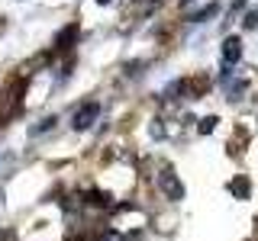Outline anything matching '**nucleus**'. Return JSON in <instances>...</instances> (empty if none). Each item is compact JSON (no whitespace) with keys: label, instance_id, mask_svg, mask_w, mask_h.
I'll use <instances>...</instances> for the list:
<instances>
[{"label":"nucleus","instance_id":"0eeeda50","mask_svg":"<svg viewBox=\"0 0 258 241\" xmlns=\"http://www.w3.org/2000/svg\"><path fill=\"white\" fill-rule=\"evenodd\" d=\"M213 13H216V4H210V7H207V10H200V13H194V16H190V20H194V23H200V20H207V16H213Z\"/></svg>","mask_w":258,"mask_h":241},{"label":"nucleus","instance_id":"423d86ee","mask_svg":"<svg viewBox=\"0 0 258 241\" xmlns=\"http://www.w3.org/2000/svg\"><path fill=\"white\" fill-rule=\"evenodd\" d=\"M75 36H78V23H71V29H64L58 36V48H68L71 42H75Z\"/></svg>","mask_w":258,"mask_h":241},{"label":"nucleus","instance_id":"39448f33","mask_svg":"<svg viewBox=\"0 0 258 241\" xmlns=\"http://www.w3.org/2000/svg\"><path fill=\"white\" fill-rule=\"evenodd\" d=\"M84 203H91V206H110V196H107V193H100V190H87L84 193Z\"/></svg>","mask_w":258,"mask_h":241},{"label":"nucleus","instance_id":"6e6552de","mask_svg":"<svg viewBox=\"0 0 258 241\" xmlns=\"http://www.w3.org/2000/svg\"><path fill=\"white\" fill-rule=\"evenodd\" d=\"M213 126H216V116H207L204 123H200V132H204V135H207V132H213Z\"/></svg>","mask_w":258,"mask_h":241},{"label":"nucleus","instance_id":"f257e3e1","mask_svg":"<svg viewBox=\"0 0 258 241\" xmlns=\"http://www.w3.org/2000/svg\"><path fill=\"white\" fill-rule=\"evenodd\" d=\"M97 112H100V106H97L94 100H87L84 106H81L78 112H75V119H71V126L78 129V132H84V129H91L94 126V119H97Z\"/></svg>","mask_w":258,"mask_h":241},{"label":"nucleus","instance_id":"1a4fd4ad","mask_svg":"<svg viewBox=\"0 0 258 241\" xmlns=\"http://www.w3.org/2000/svg\"><path fill=\"white\" fill-rule=\"evenodd\" d=\"M242 23H245V29L248 26H258V10L255 13H245V20H242Z\"/></svg>","mask_w":258,"mask_h":241},{"label":"nucleus","instance_id":"20e7f679","mask_svg":"<svg viewBox=\"0 0 258 241\" xmlns=\"http://www.w3.org/2000/svg\"><path fill=\"white\" fill-rule=\"evenodd\" d=\"M229 190L236 193L239 199H248V193H252V187H248V180H245V177H236V180L229 183Z\"/></svg>","mask_w":258,"mask_h":241},{"label":"nucleus","instance_id":"f03ea898","mask_svg":"<svg viewBox=\"0 0 258 241\" xmlns=\"http://www.w3.org/2000/svg\"><path fill=\"white\" fill-rule=\"evenodd\" d=\"M161 190H165V196H171V199H181L184 196V187H181V180L174 177V171L161 174Z\"/></svg>","mask_w":258,"mask_h":241},{"label":"nucleus","instance_id":"9d476101","mask_svg":"<svg viewBox=\"0 0 258 241\" xmlns=\"http://www.w3.org/2000/svg\"><path fill=\"white\" fill-rule=\"evenodd\" d=\"M97 4H110V0H97Z\"/></svg>","mask_w":258,"mask_h":241},{"label":"nucleus","instance_id":"7ed1b4c3","mask_svg":"<svg viewBox=\"0 0 258 241\" xmlns=\"http://www.w3.org/2000/svg\"><path fill=\"white\" fill-rule=\"evenodd\" d=\"M239 55H242V42H239L236 36H229V39L223 42V61L232 64V61H239Z\"/></svg>","mask_w":258,"mask_h":241}]
</instances>
